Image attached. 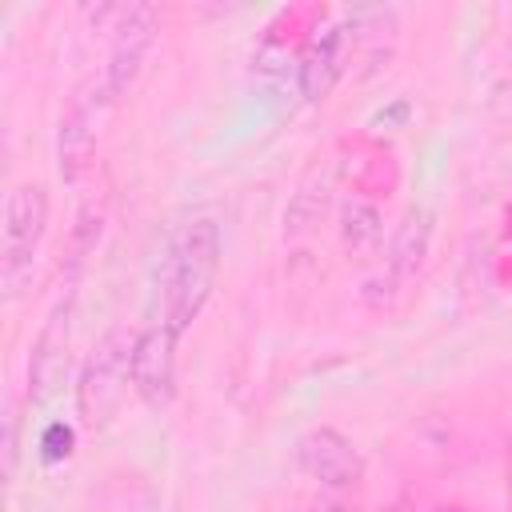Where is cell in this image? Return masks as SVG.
<instances>
[{
    "label": "cell",
    "mask_w": 512,
    "mask_h": 512,
    "mask_svg": "<svg viewBox=\"0 0 512 512\" xmlns=\"http://www.w3.org/2000/svg\"><path fill=\"white\" fill-rule=\"evenodd\" d=\"M216 272H220V228L216 220L200 216L188 220L164 256V328L180 340L188 332V324L204 312L212 288H216Z\"/></svg>",
    "instance_id": "obj_1"
},
{
    "label": "cell",
    "mask_w": 512,
    "mask_h": 512,
    "mask_svg": "<svg viewBox=\"0 0 512 512\" xmlns=\"http://www.w3.org/2000/svg\"><path fill=\"white\" fill-rule=\"evenodd\" d=\"M132 348H136V336L128 328H112L96 340L84 372H80V384H76V408H80V420L100 432L112 424V416L120 412V400L132 384Z\"/></svg>",
    "instance_id": "obj_2"
},
{
    "label": "cell",
    "mask_w": 512,
    "mask_h": 512,
    "mask_svg": "<svg viewBox=\"0 0 512 512\" xmlns=\"http://www.w3.org/2000/svg\"><path fill=\"white\" fill-rule=\"evenodd\" d=\"M44 224H48V192L40 184H16L4 200V252H0L4 256L0 280L8 300H16L32 280V260Z\"/></svg>",
    "instance_id": "obj_3"
},
{
    "label": "cell",
    "mask_w": 512,
    "mask_h": 512,
    "mask_svg": "<svg viewBox=\"0 0 512 512\" xmlns=\"http://www.w3.org/2000/svg\"><path fill=\"white\" fill-rule=\"evenodd\" d=\"M108 88L96 80L80 84L60 116V132H56V168H60V180L64 184H76L88 168H92V156H96V124H100V108H104Z\"/></svg>",
    "instance_id": "obj_4"
},
{
    "label": "cell",
    "mask_w": 512,
    "mask_h": 512,
    "mask_svg": "<svg viewBox=\"0 0 512 512\" xmlns=\"http://www.w3.org/2000/svg\"><path fill=\"white\" fill-rule=\"evenodd\" d=\"M68 348H72V296L56 300V308L48 312L32 344V356H28V400L32 404H44L64 388Z\"/></svg>",
    "instance_id": "obj_5"
},
{
    "label": "cell",
    "mask_w": 512,
    "mask_h": 512,
    "mask_svg": "<svg viewBox=\"0 0 512 512\" xmlns=\"http://www.w3.org/2000/svg\"><path fill=\"white\" fill-rule=\"evenodd\" d=\"M152 40H156V8H148V4H128V8H120V20H116V28H112L108 68H104V88H108L112 100H120V96L136 84Z\"/></svg>",
    "instance_id": "obj_6"
},
{
    "label": "cell",
    "mask_w": 512,
    "mask_h": 512,
    "mask_svg": "<svg viewBox=\"0 0 512 512\" xmlns=\"http://www.w3.org/2000/svg\"><path fill=\"white\" fill-rule=\"evenodd\" d=\"M352 44H356V16L348 24H328L324 32H316L300 56V96L308 104H320L336 80L344 76L348 60H352Z\"/></svg>",
    "instance_id": "obj_7"
},
{
    "label": "cell",
    "mask_w": 512,
    "mask_h": 512,
    "mask_svg": "<svg viewBox=\"0 0 512 512\" xmlns=\"http://www.w3.org/2000/svg\"><path fill=\"white\" fill-rule=\"evenodd\" d=\"M296 460H300V468L312 480H320L332 492L356 488L360 476H364V460H360L356 444L344 432H336V428H312V432H304L300 444H296Z\"/></svg>",
    "instance_id": "obj_8"
},
{
    "label": "cell",
    "mask_w": 512,
    "mask_h": 512,
    "mask_svg": "<svg viewBox=\"0 0 512 512\" xmlns=\"http://www.w3.org/2000/svg\"><path fill=\"white\" fill-rule=\"evenodd\" d=\"M132 392L148 408H164L176 392V336L164 324L136 332L132 348Z\"/></svg>",
    "instance_id": "obj_9"
},
{
    "label": "cell",
    "mask_w": 512,
    "mask_h": 512,
    "mask_svg": "<svg viewBox=\"0 0 512 512\" xmlns=\"http://www.w3.org/2000/svg\"><path fill=\"white\" fill-rule=\"evenodd\" d=\"M428 244H432V212L428 208H408L396 236H392V248H388V272L396 284H408L424 256H428Z\"/></svg>",
    "instance_id": "obj_10"
},
{
    "label": "cell",
    "mask_w": 512,
    "mask_h": 512,
    "mask_svg": "<svg viewBox=\"0 0 512 512\" xmlns=\"http://www.w3.org/2000/svg\"><path fill=\"white\" fill-rule=\"evenodd\" d=\"M340 232H344L348 248H368V244L380 240V212L372 204H364V200H352L344 208V228Z\"/></svg>",
    "instance_id": "obj_11"
},
{
    "label": "cell",
    "mask_w": 512,
    "mask_h": 512,
    "mask_svg": "<svg viewBox=\"0 0 512 512\" xmlns=\"http://www.w3.org/2000/svg\"><path fill=\"white\" fill-rule=\"evenodd\" d=\"M72 444H76L72 424L52 420V424L40 432V460H44V464H60V460H68V456H72Z\"/></svg>",
    "instance_id": "obj_12"
},
{
    "label": "cell",
    "mask_w": 512,
    "mask_h": 512,
    "mask_svg": "<svg viewBox=\"0 0 512 512\" xmlns=\"http://www.w3.org/2000/svg\"><path fill=\"white\" fill-rule=\"evenodd\" d=\"M16 460H20V416H16V408H8V420H4V476L16 472Z\"/></svg>",
    "instance_id": "obj_13"
},
{
    "label": "cell",
    "mask_w": 512,
    "mask_h": 512,
    "mask_svg": "<svg viewBox=\"0 0 512 512\" xmlns=\"http://www.w3.org/2000/svg\"><path fill=\"white\" fill-rule=\"evenodd\" d=\"M404 120H408V100H396L392 108H380V112L372 116V128H380V124H396V128H400Z\"/></svg>",
    "instance_id": "obj_14"
},
{
    "label": "cell",
    "mask_w": 512,
    "mask_h": 512,
    "mask_svg": "<svg viewBox=\"0 0 512 512\" xmlns=\"http://www.w3.org/2000/svg\"><path fill=\"white\" fill-rule=\"evenodd\" d=\"M308 512H360L356 504H348V500H340V496H320Z\"/></svg>",
    "instance_id": "obj_15"
},
{
    "label": "cell",
    "mask_w": 512,
    "mask_h": 512,
    "mask_svg": "<svg viewBox=\"0 0 512 512\" xmlns=\"http://www.w3.org/2000/svg\"><path fill=\"white\" fill-rule=\"evenodd\" d=\"M508 512H512V468H508Z\"/></svg>",
    "instance_id": "obj_16"
},
{
    "label": "cell",
    "mask_w": 512,
    "mask_h": 512,
    "mask_svg": "<svg viewBox=\"0 0 512 512\" xmlns=\"http://www.w3.org/2000/svg\"><path fill=\"white\" fill-rule=\"evenodd\" d=\"M432 512H460V508H432Z\"/></svg>",
    "instance_id": "obj_17"
},
{
    "label": "cell",
    "mask_w": 512,
    "mask_h": 512,
    "mask_svg": "<svg viewBox=\"0 0 512 512\" xmlns=\"http://www.w3.org/2000/svg\"><path fill=\"white\" fill-rule=\"evenodd\" d=\"M508 40H512V32H508Z\"/></svg>",
    "instance_id": "obj_18"
}]
</instances>
